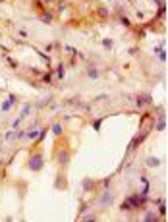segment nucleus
Segmentation results:
<instances>
[{
  "label": "nucleus",
  "mask_w": 168,
  "mask_h": 222,
  "mask_svg": "<svg viewBox=\"0 0 168 222\" xmlns=\"http://www.w3.org/2000/svg\"><path fill=\"white\" fill-rule=\"evenodd\" d=\"M147 203V197L145 195H132V197H128L124 201V205L120 209L122 210H129V209H141L143 205Z\"/></svg>",
  "instance_id": "f257e3e1"
},
{
  "label": "nucleus",
  "mask_w": 168,
  "mask_h": 222,
  "mask_svg": "<svg viewBox=\"0 0 168 222\" xmlns=\"http://www.w3.org/2000/svg\"><path fill=\"white\" fill-rule=\"evenodd\" d=\"M43 166H45V158L41 153H33V155L29 156V160H27V168L31 172H41L43 170Z\"/></svg>",
  "instance_id": "f03ea898"
},
{
  "label": "nucleus",
  "mask_w": 168,
  "mask_h": 222,
  "mask_svg": "<svg viewBox=\"0 0 168 222\" xmlns=\"http://www.w3.org/2000/svg\"><path fill=\"white\" fill-rule=\"evenodd\" d=\"M114 199L116 197H114V193L110 191V189H102V193H101V197H99L97 203L102 205V207H110V205L114 203Z\"/></svg>",
  "instance_id": "7ed1b4c3"
},
{
  "label": "nucleus",
  "mask_w": 168,
  "mask_h": 222,
  "mask_svg": "<svg viewBox=\"0 0 168 222\" xmlns=\"http://www.w3.org/2000/svg\"><path fill=\"white\" fill-rule=\"evenodd\" d=\"M56 162H58L62 168L70 166V151L68 149H58L56 151Z\"/></svg>",
  "instance_id": "20e7f679"
},
{
  "label": "nucleus",
  "mask_w": 168,
  "mask_h": 222,
  "mask_svg": "<svg viewBox=\"0 0 168 222\" xmlns=\"http://www.w3.org/2000/svg\"><path fill=\"white\" fill-rule=\"evenodd\" d=\"M147 135H149V130H147L145 133H139L137 137H133V141H132V145H129V149H135V147H139L141 143H143V139H147Z\"/></svg>",
  "instance_id": "39448f33"
},
{
  "label": "nucleus",
  "mask_w": 168,
  "mask_h": 222,
  "mask_svg": "<svg viewBox=\"0 0 168 222\" xmlns=\"http://www.w3.org/2000/svg\"><path fill=\"white\" fill-rule=\"evenodd\" d=\"M81 186H83V191H93V189H95V186H97V182L93 178H85L81 182Z\"/></svg>",
  "instance_id": "423d86ee"
},
{
  "label": "nucleus",
  "mask_w": 168,
  "mask_h": 222,
  "mask_svg": "<svg viewBox=\"0 0 168 222\" xmlns=\"http://www.w3.org/2000/svg\"><path fill=\"white\" fill-rule=\"evenodd\" d=\"M85 73H87V77H89V79H93V81H95V79H99V77H101V72H99L97 68H93V66H89Z\"/></svg>",
  "instance_id": "0eeeda50"
},
{
  "label": "nucleus",
  "mask_w": 168,
  "mask_h": 222,
  "mask_svg": "<svg viewBox=\"0 0 168 222\" xmlns=\"http://www.w3.org/2000/svg\"><path fill=\"white\" fill-rule=\"evenodd\" d=\"M54 187H56V189H64V187H66V178H64V174H58V176L54 178Z\"/></svg>",
  "instance_id": "6e6552de"
},
{
  "label": "nucleus",
  "mask_w": 168,
  "mask_h": 222,
  "mask_svg": "<svg viewBox=\"0 0 168 222\" xmlns=\"http://www.w3.org/2000/svg\"><path fill=\"white\" fill-rule=\"evenodd\" d=\"M145 164L149 166V168H156V166H160V158H156V156H147V158H145Z\"/></svg>",
  "instance_id": "1a4fd4ad"
},
{
  "label": "nucleus",
  "mask_w": 168,
  "mask_h": 222,
  "mask_svg": "<svg viewBox=\"0 0 168 222\" xmlns=\"http://www.w3.org/2000/svg\"><path fill=\"white\" fill-rule=\"evenodd\" d=\"M39 19H41L43 23H52V22H54V15H52L50 12H41Z\"/></svg>",
  "instance_id": "9d476101"
},
{
  "label": "nucleus",
  "mask_w": 168,
  "mask_h": 222,
  "mask_svg": "<svg viewBox=\"0 0 168 222\" xmlns=\"http://www.w3.org/2000/svg\"><path fill=\"white\" fill-rule=\"evenodd\" d=\"M166 128V120H164V112H160V118L156 120V126H155V130H159V131H162Z\"/></svg>",
  "instance_id": "9b49d317"
},
{
  "label": "nucleus",
  "mask_w": 168,
  "mask_h": 222,
  "mask_svg": "<svg viewBox=\"0 0 168 222\" xmlns=\"http://www.w3.org/2000/svg\"><path fill=\"white\" fill-rule=\"evenodd\" d=\"M50 131H52L56 137H62V133H64V128H62V124H52Z\"/></svg>",
  "instance_id": "f8f14e48"
},
{
  "label": "nucleus",
  "mask_w": 168,
  "mask_h": 222,
  "mask_svg": "<svg viewBox=\"0 0 168 222\" xmlns=\"http://www.w3.org/2000/svg\"><path fill=\"white\" fill-rule=\"evenodd\" d=\"M143 220H145V222H156V220H159V216H156L155 213H145Z\"/></svg>",
  "instance_id": "ddd939ff"
},
{
  "label": "nucleus",
  "mask_w": 168,
  "mask_h": 222,
  "mask_svg": "<svg viewBox=\"0 0 168 222\" xmlns=\"http://www.w3.org/2000/svg\"><path fill=\"white\" fill-rule=\"evenodd\" d=\"M12 100H4L2 103V106H0V110H2V112H10V110H12Z\"/></svg>",
  "instance_id": "4468645a"
},
{
  "label": "nucleus",
  "mask_w": 168,
  "mask_h": 222,
  "mask_svg": "<svg viewBox=\"0 0 168 222\" xmlns=\"http://www.w3.org/2000/svg\"><path fill=\"white\" fill-rule=\"evenodd\" d=\"M56 77H58V79H64V64H62V62L56 66Z\"/></svg>",
  "instance_id": "2eb2a0df"
},
{
  "label": "nucleus",
  "mask_w": 168,
  "mask_h": 222,
  "mask_svg": "<svg viewBox=\"0 0 168 222\" xmlns=\"http://www.w3.org/2000/svg\"><path fill=\"white\" fill-rule=\"evenodd\" d=\"M102 46H104V49H112V46H114V41L112 39H102Z\"/></svg>",
  "instance_id": "dca6fc26"
},
{
  "label": "nucleus",
  "mask_w": 168,
  "mask_h": 222,
  "mask_svg": "<svg viewBox=\"0 0 168 222\" xmlns=\"http://www.w3.org/2000/svg\"><path fill=\"white\" fill-rule=\"evenodd\" d=\"M110 182H112V176L104 178V180H102V189H110Z\"/></svg>",
  "instance_id": "f3484780"
},
{
  "label": "nucleus",
  "mask_w": 168,
  "mask_h": 222,
  "mask_svg": "<svg viewBox=\"0 0 168 222\" xmlns=\"http://www.w3.org/2000/svg\"><path fill=\"white\" fill-rule=\"evenodd\" d=\"M29 112H31V104H25V106H23V110H22V114H19V116H22V118H25V116H29Z\"/></svg>",
  "instance_id": "a211bd4d"
},
{
  "label": "nucleus",
  "mask_w": 168,
  "mask_h": 222,
  "mask_svg": "<svg viewBox=\"0 0 168 222\" xmlns=\"http://www.w3.org/2000/svg\"><path fill=\"white\" fill-rule=\"evenodd\" d=\"M81 220L91 222V220H97V216H95V214H81Z\"/></svg>",
  "instance_id": "6ab92c4d"
},
{
  "label": "nucleus",
  "mask_w": 168,
  "mask_h": 222,
  "mask_svg": "<svg viewBox=\"0 0 168 222\" xmlns=\"http://www.w3.org/2000/svg\"><path fill=\"white\" fill-rule=\"evenodd\" d=\"M52 77H54L52 73H43V81L45 83H52Z\"/></svg>",
  "instance_id": "aec40b11"
},
{
  "label": "nucleus",
  "mask_w": 168,
  "mask_h": 222,
  "mask_svg": "<svg viewBox=\"0 0 168 222\" xmlns=\"http://www.w3.org/2000/svg\"><path fill=\"white\" fill-rule=\"evenodd\" d=\"M102 122H104V120H102V118H99V120H95V122H93V128H95V130H101V126H102Z\"/></svg>",
  "instance_id": "412c9836"
},
{
  "label": "nucleus",
  "mask_w": 168,
  "mask_h": 222,
  "mask_svg": "<svg viewBox=\"0 0 168 222\" xmlns=\"http://www.w3.org/2000/svg\"><path fill=\"white\" fill-rule=\"evenodd\" d=\"M25 135H27L29 139H37V137H39V131H37V130H33V131H29V133H25Z\"/></svg>",
  "instance_id": "4be33fe9"
},
{
  "label": "nucleus",
  "mask_w": 168,
  "mask_h": 222,
  "mask_svg": "<svg viewBox=\"0 0 168 222\" xmlns=\"http://www.w3.org/2000/svg\"><path fill=\"white\" fill-rule=\"evenodd\" d=\"M99 15H101V18H108V10L106 8H99Z\"/></svg>",
  "instance_id": "5701e85b"
},
{
  "label": "nucleus",
  "mask_w": 168,
  "mask_h": 222,
  "mask_svg": "<svg viewBox=\"0 0 168 222\" xmlns=\"http://www.w3.org/2000/svg\"><path fill=\"white\" fill-rule=\"evenodd\" d=\"M118 19H120V22H122L124 25H128V27H129V25H132V22H129V19H128V18H126V15H120V18H118Z\"/></svg>",
  "instance_id": "b1692460"
},
{
  "label": "nucleus",
  "mask_w": 168,
  "mask_h": 222,
  "mask_svg": "<svg viewBox=\"0 0 168 222\" xmlns=\"http://www.w3.org/2000/svg\"><path fill=\"white\" fill-rule=\"evenodd\" d=\"M159 58H160V62H162V64L166 62V50H164V49H162V50L159 52Z\"/></svg>",
  "instance_id": "393cba45"
},
{
  "label": "nucleus",
  "mask_w": 168,
  "mask_h": 222,
  "mask_svg": "<svg viewBox=\"0 0 168 222\" xmlns=\"http://www.w3.org/2000/svg\"><path fill=\"white\" fill-rule=\"evenodd\" d=\"M64 50H66V52H70V54H76V49H73V46H70V45H66V46H64Z\"/></svg>",
  "instance_id": "a878e982"
},
{
  "label": "nucleus",
  "mask_w": 168,
  "mask_h": 222,
  "mask_svg": "<svg viewBox=\"0 0 168 222\" xmlns=\"http://www.w3.org/2000/svg\"><path fill=\"white\" fill-rule=\"evenodd\" d=\"M160 203H162V205H160V209H159V213H160L162 216H164V214H166V207H164V201H160Z\"/></svg>",
  "instance_id": "bb28decb"
},
{
  "label": "nucleus",
  "mask_w": 168,
  "mask_h": 222,
  "mask_svg": "<svg viewBox=\"0 0 168 222\" xmlns=\"http://www.w3.org/2000/svg\"><path fill=\"white\" fill-rule=\"evenodd\" d=\"M87 207H89V205H87V203H83L81 207H79V214H83V213H85V210H87Z\"/></svg>",
  "instance_id": "cd10ccee"
},
{
  "label": "nucleus",
  "mask_w": 168,
  "mask_h": 222,
  "mask_svg": "<svg viewBox=\"0 0 168 222\" xmlns=\"http://www.w3.org/2000/svg\"><path fill=\"white\" fill-rule=\"evenodd\" d=\"M14 137H15V139H22V137H25V131H18Z\"/></svg>",
  "instance_id": "c85d7f7f"
},
{
  "label": "nucleus",
  "mask_w": 168,
  "mask_h": 222,
  "mask_svg": "<svg viewBox=\"0 0 168 222\" xmlns=\"http://www.w3.org/2000/svg\"><path fill=\"white\" fill-rule=\"evenodd\" d=\"M128 52H129V54H135V52H137V46H132V49H129Z\"/></svg>",
  "instance_id": "c756f323"
},
{
  "label": "nucleus",
  "mask_w": 168,
  "mask_h": 222,
  "mask_svg": "<svg viewBox=\"0 0 168 222\" xmlns=\"http://www.w3.org/2000/svg\"><path fill=\"white\" fill-rule=\"evenodd\" d=\"M155 2H156V4H159V6H160V4H164V0H155Z\"/></svg>",
  "instance_id": "7c9ffc66"
},
{
  "label": "nucleus",
  "mask_w": 168,
  "mask_h": 222,
  "mask_svg": "<svg viewBox=\"0 0 168 222\" xmlns=\"http://www.w3.org/2000/svg\"><path fill=\"white\" fill-rule=\"evenodd\" d=\"M45 2H49V4H50V2H52V0H45Z\"/></svg>",
  "instance_id": "2f4dec72"
}]
</instances>
